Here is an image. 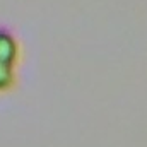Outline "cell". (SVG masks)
<instances>
[{
  "mask_svg": "<svg viewBox=\"0 0 147 147\" xmlns=\"http://www.w3.org/2000/svg\"><path fill=\"white\" fill-rule=\"evenodd\" d=\"M17 57V45L7 29H0V62L12 65Z\"/></svg>",
  "mask_w": 147,
  "mask_h": 147,
  "instance_id": "cell-1",
  "label": "cell"
},
{
  "mask_svg": "<svg viewBox=\"0 0 147 147\" xmlns=\"http://www.w3.org/2000/svg\"><path fill=\"white\" fill-rule=\"evenodd\" d=\"M12 79H14V77H12V69H10V65L0 62V89L9 87V86L12 84Z\"/></svg>",
  "mask_w": 147,
  "mask_h": 147,
  "instance_id": "cell-2",
  "label": "cell"
}]
</instances>
